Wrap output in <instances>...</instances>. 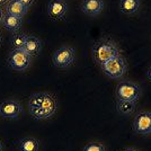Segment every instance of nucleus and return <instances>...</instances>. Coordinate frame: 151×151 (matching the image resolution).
I'll list each match as a JSON object with an SVG mask.
<instances>
[{"mask_svg": "<svg viewBox=\"0 0 151 151\" xmlns=\"http://www.w3.org/2000/svg\"><path fill=\"white\" fill-rule=\"evenodd\" d=\"M140 8V0H121L120 9L122 13L131 15L137 13Z\"/></svg>", "mask_w": 151, "mask_h": 151, "instance_id": "4468645a", "label": "nucleus"}, {"mask_svg": "<svg viewBox=\"0 0 151 151\" xmlns=\"http://www.w3.org/2000/svg\"><path fill=\"white\" fill-rule=\"evenodd\" d=\"M76 52L70 46H61L59 47L52 55V62L59 69L69 68L72 63L75 62Z\"/></svg>", "mask_w": 151, "mask_h": 151, "instance_id": "20e7f679", "label": "nucleus"}, {"mask_svg": "<svg viewBox=\"0 0 151 151\" xmlns=\"http://www.w3.org/2000/svg\"><path fill=\"white\" fill-rule=\"evenodd\" d=\"M101 69L107 77L112 79H119L125 73L126 62L121 55H117L112 60L107 61L106 63L101 64Z\"/></svg>", "mask_w": 151, "mask_h": 151, "instance_id": "423d86ee", "label": "nucleus"}, {"mask_svg": "<svg viewBox=\"0 0 151 151\" xmlns=\"http://www.w3.org/2000/svg\"><path fill=\"white\" fill-rule=\"evenodd\" d=\"M0 40H1V36H0Z\"/></svg>", "mask_w": 151, "mask_h": 151, "instance_id": "393cba45", "label": "nucleus"}, {"mask_svg": "<svg viewBox=\"0 0 151 151\" xmlns=\"http://www.w3.org/2000/svg\"><path fill=\"white\" fill-rule=\"evenodd\" d=\"M22 24H23V18L7 13L5 14L4 19H2V25H4V27L6 29H8V31L13 32V33H17L20 29Z\"/></svg>", "mask_w": 151, "mask_h": 151, "instance_id": "f8f14e48", "label": "nucleus"}, {"mask_svg": "<svg viewBox=\"0 0 151 151\" xmlns=\"http://www.w3.org/2000/svg\"><path fill=\"white\" fill-rule=\"evenodd\" d=\"M134 132L142 135L151 133V112H140L133 120Z\"/></svg>", "mask_w": 151, "mask_h": 151, "instance_id": "0eeeda50", "label": "nucleus"}, {"mask_svg": "<svg viewBox=\"0 0 151 151\" xmlns=\"http://www.w3.org/2000/svg\"><path fill=\"white\" fill-rule=\"evenodd\" d=\"M83 151H106L105 147L99 142H90L85 145Z\"/></svg>", "mask_w": 151, "mask_h": 151, "instance_id": "a211bd4d", "label": "nucleus"}, {"mask_svg": "<svg viewBox=\"0 0 151 151\" xmlns=\"http://www.w3.org/2000/svg\"><path fill=\"white\" fill-rule=\"evenodd\" d=\"M68 6L64 0H51L47 5V13L52 19L59 20L67 14Z\"/></svg>", "mask_w": 151, "mask_h": 151, "instance_id": "1a4fd4ad", "label": "nucleus"}, {"mask_svg": "<svg viewBox=\"0 0 151 151\" xmlns=\"http://www.w3.org/2000/svg\"><path fill=\"white\" fill-rule=\"evenodd\" d=\"M23 50H25L29 55H36L42 50V41L34 35H28L26 38V42L24 44Z\"/></svg>", "mask_w": 151, "mask_h": 151, "instance_id": "9b49d317", "label": "nucleus"}, {"mask_svg": "<svg viewBox=\"0 0 151 151\" xmlns=\"http://www.w3.org/2000/svg\"><path fill=\"white\" fill-rule=\"evenodd\" d=\"M32 63V55L23 49H14L8 55V64L16 71H25Z\"/></svg>", "mask_w": 151, "mask_h": 151, "instance_id": "7ed1b4c3", "label": "nucleus"}, {"mask_svg": "<svg viewBox=\"0 0 151 151\" xmlns=\"http://www.w3.org/2000/svg\"><path fill=\"white\" fill-rule=\"evenodd\" d=\"M58 109L55 98L49 93H35L28 99V111L36 120L52 117Z\"/></svg>", "mask_w": 151, "mask_h": 151, "instance_id": "f257e3e1", "label": "nucleus"}, {"mask_svg": "<svg viewBox=\"0 0 151 151\" xmlns=\"http://www.w3.org/2000/svg\"><path fill=\"white\" fill-rule=\"evenodd\" d=\"M4 12H2V9H1V7H0V24H2V19H4Z\"/></svg>", "mask_w": 151, "mask_h": 151, "instance_id": "aec40b11", "label": "nucleus"}, {"mask_svg": "<svg viewBox=\"0 0 151 151\" xmlns=\"http://www.w3.org/2000/svg\"><path fill=\"white\" fill-rule=\"evenodd\" d=\"M91 54L95 61L101 65L113 58L120 55V50L114 42L109 40H103L93 46Z\"/></svg>", "mask_w": 151, "mask_h": 151, "instance_id": "f03ea898", "label": "nucleus"}, {"mask_svg": "<svg viewBox=\"0 0 151 151\" xmlns=\"http://www.w3.org/2000/svg\"><path fill=\"white\" fill-rule=\"evenodd\" d=\"M117 112L122 115H130L135 109V101H117Z\"/></svg>", "mask_w": 151, "mask_h": 151, "instance_id": "dca6fc26", "label": "nucleus"}, {"mask_svg": "<svg viewBox=\"0 0 151 151\" xmlns=\"http://www.w3.org/2000/svg\"><path fill=\"white\" fill-rule=\"evenodd\" d=\"M10 0H0V6H2V5H5V4H8Z\"/></svg>", "mask_w": 151, "mask_h": 151, "instance_id": "4be33fe9", "label": "nucleus"}, {"mask_svg": "<svg viewBox=\"0 0 151 151\" xmlns=\"http://www.w3.org/2000/svg\"><path fill=\"white\" fill-rule=\"evenodd\" d=\"M23 107L15 99H6L0 104V115L6 119H16L22 113Z\"/></svg>", "mask_w": 151, "mask_h": 151, "instance_id": "6e6552de", "label": "nucleus"}, {"mask_svg": "<svg viewBox=\"0 0 151 151\" xmlns=\"http://www.w3.org/2000/svg\"><path fill=\"white\" fill-rule=\"evenodd\" d=\"M18 1H20L22 4H24V5H25L26 7H28V8H29V7L33 5V2H34V0H18Z\"/></svg>", "mask_w": 151, "mask_h": 151, "instance_id": "6ab92c4d", "label": "nucleus"}, {"mask_svg": "<svg viewBox=\"0 0 151 151\" xmlns=\"http://www.w3.org/2000/svg\"><path fill=\"white\" fill-rule=\"evenodd\" d=\"M40 145L34 138H24L19 142V151H38Z\"/></svg>", "mask_w": 151, "mask_h": 151, "instance_id": "2eb2a0df", "label": "nucleus"}, {"mask_svg": "<svg viewBox=\"0 0 151 151\" xmlns=\"http://www.w3.org/2000/svg\"><path fill=\"white\" fill-rule=\"evenodd\" d=\"M0 151H2V145H1V142H0Z\"/></svg>", "mask_w": 151, "mask_h": 151, "instance_id": "b1692460", "label": "nucleus"}, {"mask_svg": "<svg viewBox=\"0 0 151 151\" xmlns=\"http://www.w3.org/2000/svg\"><path fill=\"white\" fill-rule=\"evenodd\" d=\"M124 151H138V150H135V149H133V148H127V149H125Z\"/></svg>", "mask_w": 151, "mask_h": 151, "instance_id": "5701e85b", "label": "nucleus"}, {"mask_svg": "<svg viewBox=\"0 0 151 151\" xmlns=\"http://www.w3.org/2000/svg\"><path fill=\"white\" fill-rule=\"evenodd\" d=\"M104 8L103 0H82L81 10L87 15L96 16L101 13Z\"/></svg>", "mask_w": 151, "mask_h": 151, "instance_id": "9d476101", "label": "nucleus"}, {"mask_svg": "<svg viewBox=\"0 0 151 151\" xmlns=\"http://www.w3.org/2000/svg\"><path fill=\"white\" fill-rule=\"evenodd\" d=\"M116 97L117 101H135L140 97L141 89L138 85L130 81H122L116 87Z\"/></svg>", "mask_w": 151, "mask_h": 151, "instance_id": "39448f33", "label": "nucleus"}, {"mask_svg": "<svg viewBox=\"0 0 151 151\" xmlns=\"http://www.w3.org/2000/svg\"><path fill=\"white\" fill-rule=\"evenodd\" d=\"M27 36L28 35H26L24 33H19V32L15 33L12 37V45L14 46V49H23Z\"/></svg>", "mask_w": 151, "mask_h": 151, "instance_id": "f3484780", "label": "nucleus"}, {"mask_svg": "<svg viewBox=\"0 0 151 151\" xmlns=\"http://www.w3.org/2000/svg\"><path fill=\"white\" fill-rule=\"evenodd\" d=\"M27 10H28V7H26L18 0H10L7 4V14H10L20 18H23L27 14Z\"/></svg>", "mask_w": 151, "mask_h": 151, "instance_id": "ddd939ff", "label": "nucleus"}, {"mask_svg": "<svg viewBox=\"0 0 151 151\" xmlns=\"http://www.w3.org/2000/svg\"><path fill=\"white\" fill-rule=\"evenodd\" d=\"M147 76H148V79L151 81V67L148 69V72H147Z\"/></svg>", "mask_w": 151, "mask_h": 151, "instance_id": "412c9836", "label": "nucleus"}]
</instances>
